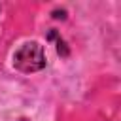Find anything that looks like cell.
Masks as SVG:
<instances>
[{
	"label": "cell",
	"instance_id": "cell-1",
	"mask_svg": "<svg viewBox=\"0 0 121 121\" xmlns=\"http://www.w3.org/2000/svg\"><path fill=\"white\" fill-rule=\"evenodd\" d=\"M45 62L47 59H45L43 45H40L38 42H25L13 53V66L23 74L40 72L42 68H45Z\"/></svg>",
	"mask_w": 121,
	"mask_h": 121
},
{
	"label": "cell",
	"instance_id": "cell-2",
	"mask_svg": "<svg viewBox=\"0 0 121 121\" xmlns=\"http://www.w3.org/2000/svg\"><path fill=\"white\" fill-rule=\"evenodd\" d=\"M0 9H2V8H0Z\"/></svg>",
	"mask_w": 121,
	"mask_h": 121
}]
</instances>
